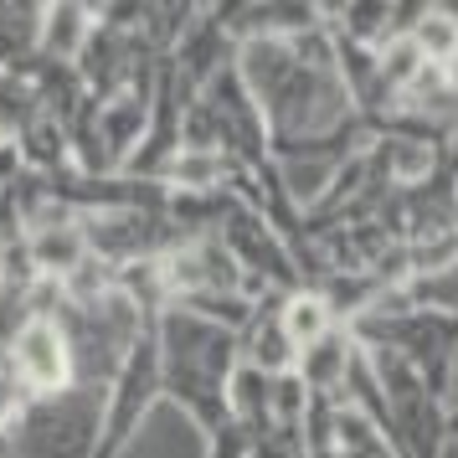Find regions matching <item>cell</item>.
<instances>
[{"label": "cell", "mask_w": 458, "mask_h": 458, "mask_svg": "<svg viewBox=\"0 0 458 458\" xmlns=\"http://www.w3.org/2000/svg\"><path fill=\"white\" fill-rule=\"evenodd\" d=\"M42 26H47V5L0 0V78H21L42 63Z\"/></svg>", "instance_id": "ba28073f"}, {"label": "cell", "mask_w": 458, "mask_h": 458, "mask_svg": "<svg viewBox=\"0 0 458 458\" xmlns=\"http://www.w3.org/2000/svg\"><path fill=\"white\" fill-rule=\"evenodd\" d=\"M304 454L310 458H396V448L351 396H340V402L310 396L304 402Z\"/></svg>", "instance_id": "8992f818"}, {"label": "cell", "mask_w": 458, "mask_h": 458, "mask_svg": "<svg viewBox=\"0 0 458 458\" xmlns=\"http://www.w3.org/2000/svg\"><path fill=\"white\" fill-rule=\"evenodd\" d=\"M104 422V392L72 386L47 402H26L11 433L0 437V458H93Z\"/></svg>", "instance_id": "277c9868"}, {"label": "cell", "mask_w": 458, "mask_h": 458, "mask_svg": "<svg viewBox=\"0 0 458 458\" xmlns=\"http://www.w3.org/2000/svg\"><path fill=\"white\" fill-rule=\"evenodd\" d=\"M232 371H237V330L207 314L160 310V392L201 428L207 458H252L248 433L227 412Z\"/></svg>", "instance_id": "6da1fadb"}, {"label": "cell", "mask_w": 458, "mask_h": 458, "mask_svg": "<svg viewBox=\"0 0 458 458\" xmlns=\"http://www.w3.org/2000/svg\"><path fill=\"white\" fill-rule=\"evenodd\" d=\"M211 237L227 248V258L263 293H289L304 284L299 278V263H293V248L284 242V232L273 227L258 207H248L242 196H232V207L222 211V222L211 227Z\"/></svg>", "instance_id": "5b68a950"}, {"label": "cell", "mask_w": 458, "mask_h": 458, "mask_svg": "<svg viewBox=\"0 0 458 458\" xmlns=\"http://www.w3.org/2000/svg\"><path fill=\"white\" fill-rule=\"evenodd\" d=\"M237 360L252 366V371H263V376H293L299 351H293L289 330H284V319H278V293H263V299L252 304L248 325L237 330Z\"/></svg>", "instance_id": "52a82bcc"}, {"label": "cell", "mask_w": 458, "mask_h": 458, "mask_svg": "<svg viewBox=\"0 0 458 458\" xmlns=\"http://www.w3.org/2000/svg\"><path fill=\"white\" fill-rule=\"evenodd\" d=\"M155 402H165V392H160V310H145L119 371L104 386V422H98L93 458H124L129 443L145 428V417L155 412Z\"/></svg>", "instance_id": "3957f363"}, {"label": "cell", "mask_w": 458, "mask_h": 458, "mask_svg": "<svg viewBox=\"0 0 458 458\" xmlns=\"http://www.w3.org/2000/svg\"><path fill=\"white\" fill-rule=\"evenodd\" d=\"M47 299H52V284H42L37 310L26 314L21 325L5 335V345H0V366H5V376L16 381V392L26 402H47V396H63L72 386H83L72 330L57 314V304H47Z\"/></svg>", "instance_id": "7a4b0ae2"}]
</instances>
